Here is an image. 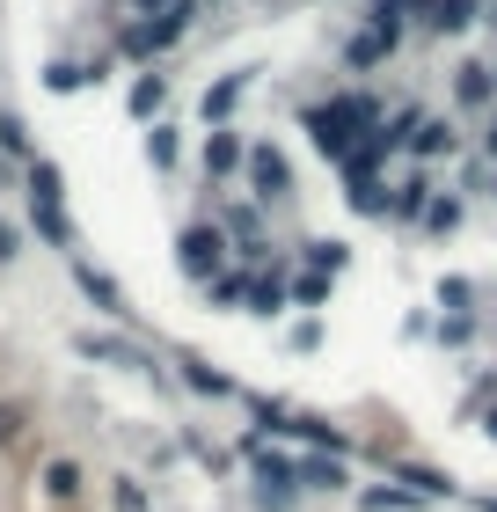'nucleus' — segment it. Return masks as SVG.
Listing matches in <instances>:
<instances>
[{
    "instance_id": "nucleus-1",
    "label": "nucleus",
    "mask_w": 497,
    "mask_h": 512,
    "mask_svg": "<svg viewBox=\"0 0 497 512\" xmlns=\"http://www.w3.org/2000/svg\"><path fill=\"white\" fill-rule=\"evenodd\" d=\"M183 30H191V0H176L161 22H139V30H125V52H161V44H176Z\"/></svg>"
},
{
    "instance_id": "nucleus-2",
    "label": "nucleus",
    "mask_w": 497,
    "mask_h": 512,
    "mask_svg": "<svg viewBox=\"0 0 497 512\" xmlns=\"http://www.w3.org/2000/svg\"><path fill=\"white\" fill-rule=\"evenodd\" d=\"M395 37H402V22H395V15H373V30H366V37H351V52H344V59H351V66H373V59H388V52H395Z\"/></svg>"
},
{
    "instance_id": "nucleus-3",
    "label": "nucleus",
    "mask_w": 497,
    "mask_h": 512,
    "mask_svg": "<svg viewBox=\"0 0 497 512\" xmlns=\"http://www.w3.org/2000/svg\"><path fill=\"white\" fill-rule=\"evenodd\" d=\"M176 256H183L191 278H212V264H220V235H212V227H191V235L176 242Z\"/></svg>"
},
{
    "instance_id": "nucleus-4",
    "label": "nucleus",
    "mask_w": 497,
    "mask_h": 512,
    "mask_svg": "<svg viewBox=\"0 0 497 512\" xmlns=\"http://www.w3.org/2000/svg\"><path fill=\"white\" fill-rule=\"evenodd\" d=\"M249 176H256V198H286V161H278L271 147L249 154Z\"/></svg>"
},
{
    "instance_id": "nucleus-5",
    "label": "nucleus",
    "mask_w": 497,
    "mask_h": 512,
    "mask_svg": "<svg viewBox=\"0 0 497 512\" xmlns=\"http://www.w3.org/2000/svg\"><path fill=\"white\" fill-rule=\"evenodd\" d=\"M74 352L110 359V366H147V352H139V344H117V337H74Z\"/></svg>"
},
{
    "instance_id": "nucleus-6",
    "label": "nucleus",
    "mask_w": 497,
    "mask_h": 512,
    "mask_svg": "<svg viewBox=\"0 0 497 512\" xmlns=\"http://www.w3.org/2000/svg\"><path fill=\"white\" fill-rule=\"evenodd\" d=\"M293 483H315V491H344V469H337V454H315V461H293Z\"/></svg>"
},
{
    "instance_id": "nucleus-7",
    "label": "nucleus",
    "mask_w": 497,
    "mask_h": 512,
    "mask_svg": "<svg viewBox=\"0 0 497 512\" xmlns=\"http://www.w3.org/2000/svg\"><path fill=\"white\" fill-rule=\"evenodd\" d=\"M454 96H461V103H490V96H497V66H461Z\"/></svg>"
},
{
    "instance_id": "nucleus-8",
    "label": "nucleus",
    "mask_w": 497,
    "mask_h": 512,
    "mask_svg": "<svg viewBox=\"0 0 497 512\" xmlns=\"http://www.w3.org/2000/svg\"><path fill=\"white\" fill-rule=\"evenodd\" d=\"M81 293H88V300H96V308H103V315H125V293H117V286H110V278H103V271H88V264H81Z\"/></svg>"
},
{
    "instance_id": "nucleus-9",
    "label": "nucleus",
    "mask_w": 497,
    "mask_h": 512,
    "mask_svg": "<svg viewBox=\"0 0 497 512\" xmlns=\"http://www.w3.org/2000/svg\"><path fill=\"white\" fill-rule=\"evenodd\" d=\"M44 491L52 498H81V461H52V469H44Z\"/></svg>"
},
{
    "instance_id": "nucleus-10",
    "label": "nucleus",
    "mask_w": 497,
    "mask_h": 512,
    "mask_svg": "<svg viewBox=\"0 0 497 512\" xmlns=\"http://www.w3.org/2000/svg\"><path fill=\"white\" fill-rule=\"evenodd\" d=\"M234 161H242V147H234V132H212V139H205V169H212V176H227Z\"/></svg>"
},
{
    "instance_id": "nucleus-11",
    "label": "nucleus",
    "mask_w": 497,
    "mask_h": 512,
    "mask_svg": "<svg viewBox=\"0 0 497 512\" xmlns=\"http://www.w3.org/2000/svg\"><path fill=\"white\" fill-rule=\"evenodd\" d=\"M183 381H191V388H205V395H234V381H227V374H212L205 359H183Z\"/></svg>"
},
{
    "instance_id": "nucleus-12",
    "label": "nucleus",
    "mask_w": 497,
    "mask_h": 512,
    "mask_svg": "<svg viewBox=\"0 0 497 512\" xmlns=\"http://www.w3.org/2000/svg\"><path fill=\"white\" fill-rule=\"evenodd\" d=\"M351 205H359V213H388L381 183H373V176H359V169H351Z\"/></svg>"
},
{
    "instance_id": "nucleus-13",
    "label": "nucleus",
    "mask_w": 497,
    "mask_h": 512,
    "mask_svg": "<svg viewBox=\"0 0 497 512\" xmlns=\"http://www.w3.org/2000/svg\"><path fill=\"white\" fill-rule=\"evenodd\" d=\"M242 81H249V74H227L220 88H212V96H205V118H227V110H234V96H242Z\"/></svg>"
},
{
    "instance_id": "nucleus-14",
    "label": "nucleus",
    "mask_w": 497,
    "mask_h": 512,
    "mask_svg": "<svg viewBox=\"0 0 497 512\" xmlns=\"http://www.w3.org/2000/svg\"><path fill=\"white\" fill-rule=\"evenodd\" d=\"M0 154H30V132H22L15 110H0Z\"/></svg>"
},
{
    "instance_id": "nucleus-15",
    "label": "nucleus",
    "mask_w": 497,
    "mask_h": 512,
    "mask_svg": "<svg viewBox=\"0 0 497 512\" xmlns=\"http://www.w3.org/2000/svg\"><path fill=\"white\" fill-rule=\"evenodd\" d=\"M88 74H81V66H66V59H52V66H44V88H52V96H66V88H81Z\"/></svg>"
},
{
    "instance_id": "nucleus-16",
    "label": "nucleus",
    "mask_w": 497,
    "mask_h": 512,
    "mask_svg": "<svg viewBox=\"0 0 497 512\" xmlns=\"http://www.w3.org/2000/svg\"><path fill=\"white\" fill-rule=\"evenodd\" d=\"M424 191H432V183L410 176V183H402V198H395V213H402V220H417V213H424Z\"/></svg>"
},
{
    "instance_id": "nucleus-17",
    "label": "nucleus",
    "mask_w": 497,
    "mask_h": 512,
    "mask_svg": "<svg viewBox=\"0 0 497 512\" xmlns=\"http://www.w3.org/2000/svg\"><path fill=\"white\" fill-rule=\"evenodd\" d=\"M147 154H154V169H169V161H176V132H169V125H154V139H147Z\"/></svg>"
},
{
    "instance_id": "nucleus-18",
    "label": "nucleus",
    "mask_w": 497,
    "mask_h": 512,
    "mask_svg": "<svg viewBox=\"0 0 497 512\" xmlns=\"http://www.w3.org/2000/svg\"><path fill=\"white\" fill-rule=\"evenodd\" d=\"M402 483H424V491H432V498H454V483H446L439 469H402Z\"/></svg>"
},
{
    "instance_id": "nucleus-19",
    "label": "nucleus",
    "mask_w": 497,
    "mask_h": 512,
    "mask_svg": "<svg viewBox=\"0 0 497 512\" xmlns=\"http://www.w3.org/2000/svg\"><path fill=\"white\" fill-rule=\"evenodd\" d=\"M307 256H315V278H322V271H344V249H337V242H315Z\"/></svg>"
},
{
    "instance_id": "nucleus-20",
    "label": "nucleus",
    "mask_w": 497,
    "mask_h": 512,
    "mask_svg": "<svg viewBox=\"0 0 497 512\" xmlns=\"http://www.w3.org/2000/svg\"><path fill=\"white\" fill-rule=\"evenodd\" d=\"M117 512H147V491H139V483H125V476H117Z\"/></svg>"
},
{
    "instance_id": "nucleus-21",
    "label": "nucleus",
    "mask_w": 497,
    "mask_h": 512,
    "mask_svg": "<svg viewBox=\"0 0 497 512\" xmlns=\"http://www.w3.org/2000/svg\"><path fill=\"white\" fill-rule=\"evenodd\" d=\"M154 103H161V81H139V88H132V110H139V118H147Z\"/></svg>"
},
{
    "instance_id": "nucleus-22",
    "label": "nucleus",
    "mask_w": 497,
    "mask_h": 512,
    "mask_svg": "<svg viewBox=\"0 0 497 512\" xmlns=\"http://www.w3.org/2000/svg\"><path fill=\"white\" fill-rule=\"evenodd\" d=\"M22 432V410H0V439H15Z\"/></svg>"
},
{
    "instance_id": "nucleus-23",
    "label": "nucleus",
    "mask_w": 497,
    "mask_h": 512,
    "mask_svg": "<svg viewBox=\"0 0 497 512\" xmlns=\"http://www.w3.org/2000/svg\"><path fill=\"white\" fill-rule=\"evenodd\" d=\"M15 249H22V235H15L8 220H0V256H15Z\"/></svg>"
},
{
    "instance_id": "nucleus-24",
    "label": "nucleus",
    "mask_w": 497,
    "mask_h": 512,
    "mask_svg": "<svg viewBox=\"0 0 497 512\" xmlns=\"http://www.w3.org/2000/svg\"><path fill=\"white\" fill-rule=\"evenodd\" d=\"M483 425H490V439H497V410H490V417H483Z\"/></svg>"
},
{
    "instance_id": "nucleus-25",
    "label": "nucleus",
    "mask_w": 497,
    "mask_h": 512,
    "mask_svg": "<svg viewBox=\"0 0 497 512\" xmlns=\"http://www.w3.org/2000/svg\"><path fill=\"white\" fill-rule=\"evenodd\" d=\"M490 154H497V125H490Z\"/></svg>"
}]
</instances>
